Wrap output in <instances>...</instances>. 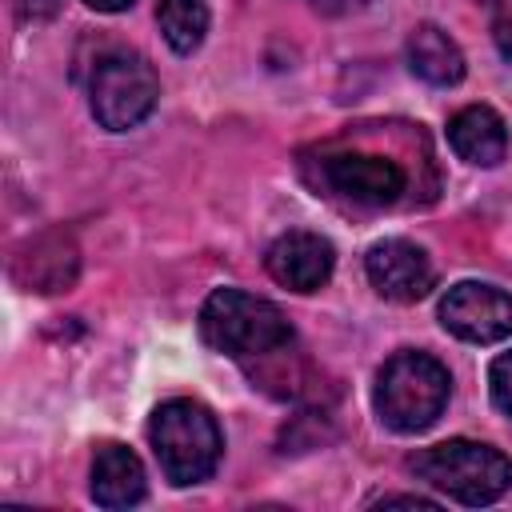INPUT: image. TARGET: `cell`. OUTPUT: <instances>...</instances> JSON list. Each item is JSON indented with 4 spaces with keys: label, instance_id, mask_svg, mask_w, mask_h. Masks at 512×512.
I'll return each instance as SVG.
<instances>
[{
    "label": "cell",
    "instance_id": "cell-1",
    "mask_svg": "<svg viewBox=\"0 0 512 512\" xmlns=\"http://www.w3.org/2000/svg\"><path fill=\"white\" fill-rule=\"evenodd\" d=\"M148 440H152V452H156L164 480L176 488L208 480L220 464V452H224V436H220L212 408H204L200 400H188V396L164 400L152 412Z\"/></svg>",
    "mask_w": 512,
    "mask_h": 512
},
{
    "label": "cell",
    "instance_id": "cell-2",
    "mask_svg": "<svg viewBox=\"0 0 512 512\" xmlns=\"http://www.w3.org/2000/svg\"><path fill=\"white\" fill-rule=\"evenodd\" d=\"M200 336L228 360H260L292 344L284 312L244 288H216L200 308Z\"/></svg>",
    "mask_w": 512,
    "mask_h": 512
},
{
    "label": "cell",
    "instance_id": "cell-3",
    "mask_svg": "<svg viewBox=\"0 0 512 512\" xmlns=\"http://www.w3.org/2000/svg\"><path fill=\"white\" fill-rule=\"evenodd\" d=\"M452 396V376L448 368L428 356V352H396L384 360V368L376 372V388H372V404L376 416L392 428V432H424L440 420L444 404Z\"/></svg>",
    "mask_w": 512,
    "mask_h": 512
},
{
    "label": "cell",
    "instance_id": "cell-4",
    "mask_svg": "<svg viewBox=\"0 0 512 512\" xmlns=\"http://www.w3.org/2000/svg\"><path fill=\"white\" fill-rule=\"evenodd\" d=\"M408 472L456 504L480 508L512 488V460L480 440H440L408 456Z\"/></svg>",
    "mask_w": 512,
    "mask_h": 512
},
{
    "label": "cell",
    "instance_id": "cell-5",
    "mask_svg": "<svg viewBox=\"0 0 512 512\" xmlns=\"http://www.w3.org/2000/svg\"><path fill=\"white\" fill-rule=\"evenodd\" d=\"M156 100H160V76L140 52H108L92 68L88 104L100 128L128 132L152 116Z\"/></svg>",
    "mask_w": 512,
    "mask_h": 512
},
{
    "label": "cell",
    "instance_id": "cell-6",
    "mask_svg": "<svg viewBox=\"0 0 512 512\" xmlns=\"http://www.w3.org/2000/svg\"><path fill=\"white\" fill-rule=\"evenodd\" d=\"M304 172L320 192L364 208H392L408 188L404 168L376 152H320V160H308Z\"/></svg>",
    "mask_w": 512,
    "mask_h": 512
},
{
    "label": "cell",
    "instance_id": "cell-7",
    "mask_svg": "<svg viewBox=\"0 0 512 512\" xmlns=\"http://www.w3.org/2000/svg\"><path fill=\"white\" fill-rule=\"evenodd\" d=\"M444 332L468 344H500L512 336V296L484 280H460L440 296L436 308Z\"/></svg>",
    "mask_w": 512,
    "mask_h": 512
},
{
    "label": "cell",
    "instance_id": "cell-8",
    "mask_svg": "<svg viewBox=\"0 0 512 512\" xmlns=\"http://www.w3.org/2000/svg\"><path fill=\"white\" fill-rule=\"evenodd\" d=\"M364 272H368V284L392 304H416L436 284V268L428 252L400 236L376 240L364 256Z\"/></svg>",
    "mask_w": 512,
    "mask_h": 512
},
{
    "label": "cell",
    "instance_id": "cell-9",
    "mask_svg": "<svg viewBox=\"0 0 512 512\" xmlns=\"http://www.w3.org/2000/svg\"><path fill=\"white\" fill-rule=\"evenodd\" d=\"M268 276L288 288V292H316L328 284L332 268H336V252L320 232H284L272 240L268 256H264Z\"/></svg>",
    "mask_w": 512,
    "mask_h": 512
},
{
    "label": "cell",
    "instance_id": "cell-10",
    "mask_svg": "<svg viewBox=\"0 0 512 512\" xmlns=\"http://www.w3.org/2000/svg\"><path fill=\"white\" fill-rule=\"evenodd\" d=\"M448 144L476 168H496L508 156V124L488 104H468L448 120Z\"/></svg>",
    "mask_w": 512,
    "mask_h": 512
},
{
    "label": "cell",
    "instance_id": "cell-11",
    "mask_svg": "<svg viewBox=\"0 0 512 512\" xmlns=\"http://www.w3.org/2000/svg\"><path fill=\"white\" fill-rule=\"evenodd\" d=\"M144 464L124 444H100L92 456V500L100 508H132L144 500Z\"/></svg>",
    "mask_w": 512,
    "mask_h": 512
},
{
    "label": "cell",
    "instance_id": "cell-12",
    "mask_svg": "<svg viewBox=\"0 0 512 512\" xmlns=\"http://www.w3.org/2000/svg\"><path fill=\"white\" fill-rule=\"evenodd\" d=\"M404 60H408L412 76H420L424 84L452 88V84L464 80V52L440 24H416L408 32Z\"/></svg>",
    "mask_w": 512,
    "mask_h": 512
},
{
    "label": "cell",
    "instance_id": "cell-13",
    "mask_svg": "<svg viewBox=\"0 0 512 512\" xmlns=\"http://www.w3.org/2000/svg\"><path fill=\"white\" fill-rule=\"evenodd\" d=\"M156 24L176 56H192L208 32V4L204 0H160Z\"/></svg>",
    "mask_w": 512,
    "mask_h": 512
},
{
    "label": "cell",
    "instance_id": "cell-14",
    "mask_svg": "<svg viewBox=\"0 0 512 512\" xmlns=\"http://www.w3.org/2000/svg\"><path fill=\"white\" fill-rule=\"evenodd\" d=\"M488 392H492V404L504 416H512V352H500L488 364Z\"/></svg>",
    "mask_w": 512,
    "mask_h": 512
},
{
    "label": "cell",
    "instance_id": "cell-15",
    "mask_svg": "<svg viewBox=\"0 0 512 512\" xmlns=\"http://www.w3.org/2000/svg\"><path fill=\"white\" fill-rule=\"evenodd\" d=\"M488 8V24H492V40L496 48L512 60V0H480Z\"/></svg>",
    "mask_w": 512,
    "mask_h": 512
},
{
    "label": "cell",
    "instance_id": "cell-16",
    "mask_svg": "<svg viewBox=\"0 0 512 512\" xmlns=\"http://www.w3.org/2000/svg\"><path fill=\"white\" fill-rule=\"evenodd\" d=\"M308 4L320 8V12H332V16H336V12H352V8H360L364 0H308Z\"/></svg>",
    "mask_w": 512,
    "mask_h": 512
},
{
    "label": "cell",
    "instance_id": "cell-17",
    "mask_svg": "<svg viewBox=\"0 0 512 512\" xmlns=\"http://www.w3.org/2000/svg\"><path fill=\"white\" fill-rule=\"evenodd\" d=\"M380 504L388 508V504H408V508H436L428 496H380Z\"/></svg>",
    "mask_w": 512,
    "mask_h": 512
},
{
    "label": "cell",
    "instance_id": "cell-18",
    "mask_svg": "<svg viewBox=\"0 0 512 512\" xmlns=\"http://www.w3.org/2000/svg\"><path fill=\"white\" fill-rule=\"evenodd\" d=\"M84 4L96 8V12H108V16H112V12H128L136 0H84Z\"/></svg>",
    "mask_w": 512,
    "mask_h": 512
}]
</instances>
